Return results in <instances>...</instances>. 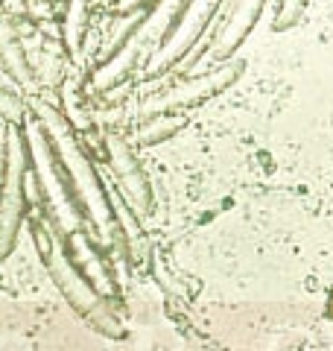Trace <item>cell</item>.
Here are the masks:
<instances>
[{
    "label": "cell",
    "instance_id": "8992f818",
    "mask_svg": "<svg viewBox=\"0 0 333 351\" xmlns=\"http://www.w3.org/2000/svg\"><path fill=\"white\" fill-rule=\"evenodd\" d=\"M0 64L6 68V73L12 76V82H18L21 88H32V80H36V68L27 56V47L21 41V32L15 18L6 12V6L0 3Z\"/></svg>",
    "mask_w": 333,
    "mask_h": 351
},
{
    "label": "cell",
    "instance_id": "30bf717a",
    "mask_svg": "<svg viewBox=\"0 0 333 351\" xmlns=\"http://www.w3.org/2000/svg\"><path fill=\"white\" fill-rule=\"evenodd\" d=\"M24 114H27L24 100L15 97L12 91H6V88H0V117L9 120V123L18 129H24Z\"/></svg>",
    "mask_w": 333,
    "mask_h": 351
},
{
    "label": "cell",
    "instance_id": "8fae6325",
    "mask_svg": "<svg viewBox=\"0 0 333 351\" xmlns=\"http://www.w3.org/2000/svg\"><path fill=\"white\" fill-rule=\"evenodd\" d=\"M0 3L6 6V12L12 18H24L29 12V0H0Z\"/></svg>",
    "mask_w": 333,
    "mask_h": 351
},
{
    "label": "cell",
    "instance_id": "3957f363",
    "mask_svg": "<svg viewBox=\"0 0 333 351\" xmlns=\"http://www.w3.org/2000/svg\"><path fill=\"white\" fill-rule=\"evenodd\" d=\"M6 199H3V219H0V243H9L15 237L21 211H24V182L29 167V141L27 132L12 126L6 141Z\"/></svg>",
    "mask_w": 333,
    "mask_h": 351
},
{
    "label": "cell",
    "instance_id": "277c9868",
    "mask_svg": "<svg viewBox=\"0 0 333 351\" xmlns=\"http://www.w3.org/2000/svg\"><path fill=\"white\" fill-rule=\"evenodd\" d=\"M263 6H266V0H228V12L222 21H217L214 44H210V50L205 53L214 68L222 62H228L237 53L240 44L249 38V32L260 21Z\"/></svg>",
    "mask_w": 333,
    "mask_h": 351
},
{
    "label": "cell",
    "instance_id": "6da1fadb",
    "mask_svg": "<svg viewBox=\"0 0 333 351\" xmlns=\"http://www.w3.org/2000/svg\"><path fill=\"white\" fill-rule=\"evenodd\" d=\"M243 71H246V62L243 59H228L210 68L199 76H184L179 82H170L152 91L147 100L140 103V114L143 117H155V114H184L193 112V108L205 106L208 100L219 97L225 88L234 85Z\"/></svg>",
    "mask_w": 333,
    "mask_h": 351
},
{
    "label": "cell",
    "instance_id": "9c48e42d",
    "mask_svg": "<svg viewBox=\"0 0 333 351\" xmlns=\"http://www.w3.org/2000/svg\"><path fill=\"white\" fill-rule=\"evenodd\" d=\"M307 3H310V0H281V6H278V15H275V29L278 32L293 29L298 21H301Z\"/></svg>",
    "mask_w": 333,
    "mask_h": 351
},
{
    "label": "cell",
    "instance_id": "52a82bcc",
    "mask_svg": "<svg viewBox=\"0 0 333 351\" xmlns=\"http://www.w3.org/2000/svg\"><path fill=\"white\" fill-rule=\"evenodd\" d=\"M152 15H155L152 9H140V12L123 18V27H120V29L114 32V36L108 38V44L103 47V53H99V62H103V64H111V62H114V59L120 56V53H123V50L129 47V41L138 36V32L143 29V24H147V21H149Z\"/></svg>",
    "mask_w": 333,
    "mask_h": 351
},
{
    "label": "cell",
    "instance_id": "ba28073f",
    "mask_svg": "<svg viewBox=\"0 0 333 351\" xmlns=\"http://www.w3.org/2000/svg\"><path fill=\"white\" fill-rule=\"evenodd\" d=\"M187 123V114H155L149 123H143L138 132V141L143 147L161 144V141L173 138L175 132H182V126Z\"/></svg>",
    "mask_w": 333,
    "mask_h": 351
},
{
    "label": "cell",
    "instance_id": "7a4b0ae2",
    "mask_svg": "<svg viewBox=\"0 0 333 351\" xmlns=\"http://www.w3.org/2000/svg\"><path fill=\"white\" fill-rule=\"evenodd\" d=\"M222 3H225V0H205L202 6H193V12L187 15L182 29L173 36V41L166 44V47H161L158 53H155V59L149 62V68H147L149 80H158V76H164L166 71L179 68L187 53L196 50V41L202 38L208 29L210 32L217 29V18H219ZM210 38H214V36H210Z\"/></svg>",
    "mask_w": 333,
    "mask_h": 351
},
{
    "label": "cell",
    "instance_id": "5b68a950",
    "mask_svg": "<svg viewBox=\"0 0 333 351\" xmlns=\"http://www.w3.org/2000/svg\"><path fill=\"white\" fill-rule=\"evenodd\" d=\"M103 144H106V156H108V164H111V173L117 176L123 193L138 208H149L152 205V188H149L147 173H143L140 161L135 156V149L129 147V141L120 135V132L108 129L103 135Z\"/></svg>",
    "mask_w": 333,
    "mask_h": 351
}]
</instances>
